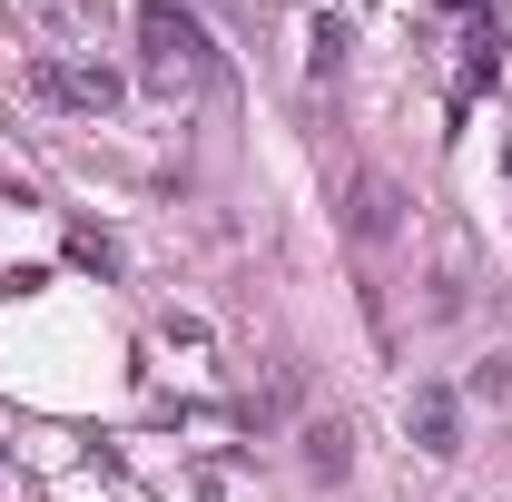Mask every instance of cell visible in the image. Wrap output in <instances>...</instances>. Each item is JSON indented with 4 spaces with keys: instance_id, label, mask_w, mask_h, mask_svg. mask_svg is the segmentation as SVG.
<instances>
[{
    "instance_id": "6da1fadb",
    "label": "cell",
    "mask_w": 512,
    "mask_h": 502,
    "mask_svg": "<svg viewBox=\"0 0 512 502\" xmlns=\"http://www.w3.org/2000/svg\"><path fill=\"white\" fill-rule=\"evenodd\" d=\"M138 50H148V89L158 99H197L217 79V40L197 30V10H178V0H138Z\"/></svg>"
},
{
    "instance_id": "7a4b0ae2",
    "label": "cell",
    "mask_w": 512,
    "mask_h": 502,
    "mask_svg": "<svg viewBox=\"0 0 512 502\" xmlns=\"http://www.w3.org/2000/svg\"><path fill=\"white\" fill-rule=\"evenodd\" d=\"M345 237H355V247H394V237H404V188H394L384 168H355V188H345Z\"/></svg>"
},
{
    "instance_id": "3957f363",
    "label": "cell",
    "mask_w": 512,
    "mask_h": 502,
    "mask_svg": "<svg viewBox=\"0 0 512 502\" xmlns=\"http://www.w3.org/2000/svg\"><path fill=\"white\" fill-rule=\"evenodd\" d=\"M40 89H50V99H69V109H109V99H119V69L109 60H40Z\"/></svg>"
},
{
    "instance_id": "277c9868",
    "label": "cell",
    "mask_w": 512,
    "mask_h": 502,
    "mask_svg": "<svg viewBox=\"0 0 512 502\" xmlns=\"http://www.w3.org/2000/svg\"><path fill=\"white\" fill-rule=\"evenodd\" d=\"M404 424H414L424 453H463V414H453V394H414V404H404Z\"/></svg>"
},
{
    "instance_id": "5b68a950",
    "label": "cell",
    "mask_w": 512,
    "mask_h": 502,
    "mask_svg": "<svg viewBox=\"0 0 512 502\" xmlns=\"http://www.w3.org/2000/svg\"><path fill=\"white\" fill-rule=\"evenodd\" d=\"M306 473H345V424H306Z\"/></svg>"
},
{
    "instance_id": "8992f818",
    "label": "cell",
    "mask_w": 512,
    "mask_h": 502,
    "mask_svg": "<svg viewBox=\"0 0 512 502\" xmlns=\"http://www.w3.org/2000/svg\"><path fill=\"white\" fill-rule=\"evenodd\" d=\"M306 50H316V79H335V69H345V20H316Z\"/></svg>"
},
{
    "instance_id": "52a82bcc",
    "label": "cell",
    "mask_w": 512,
    "mask_h": 502,
    "mask_svg": "<svg viewBox=\"0 0 512 502\" xmlns=\"http://www.w3.org/2000/svg\"><path fill=\"white\" fill-rule=\"evenodd\" d=\"M69 256H79V266H99V276H109V266H119V247H109V237H99V227H79V237H69Z\"/></svg>"
},
{
    "instance_id": "ba28073f",
    "label": "cell",
    "mask_w": 512,
    "mask_h": 502,
    "mask_svg": "<svg viewBox=\"0 0 512 502\" xmlns=\"http://www.w3.org/2000/svg\"><path fill=\"white\" fill-rule=\"evenodd\" d=\"M444 10H473V0H444Z\"/></svg>"
}]
</instances>
